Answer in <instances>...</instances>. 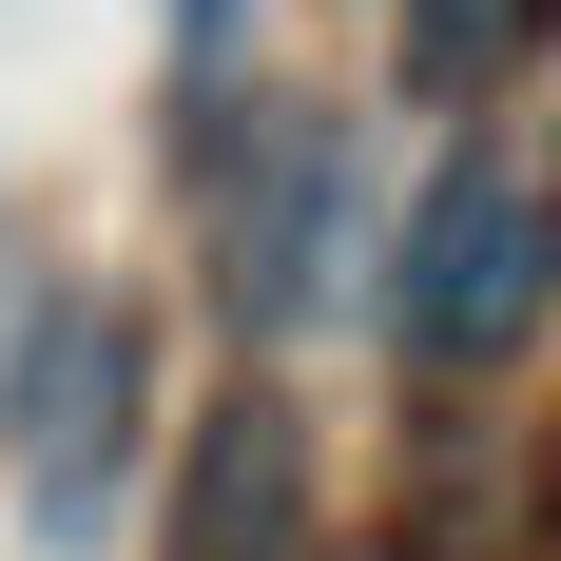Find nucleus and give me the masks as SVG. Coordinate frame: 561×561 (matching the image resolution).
<instances>
[{"instance_id": "1", "label": "nucleus", "mask_w": 561, "mask_h": 561, "mask_svg": "<svg viewBox=\"0 0 561 561\" xmlns=\"http://www.w3.org/2000/svg\"><path fill=\"white\" fill-rule=\"evenodd\" d=\"M348 272H368V194H348V136L330 116H252V156H232L214 194V290H232V330H330Z\"/></svg>"}, {"instance_id": "2", "label": "nucleus", "mask_w": 561, "mask_h": 561, "mask_svg": "<svg viewBox=\"0 0 561 561\" xmlns=\"http://www.w3.org/2000/svg\"><path fill=\"white\" fill-rule=\"evenodd\" d=\"M542 290H561V214L523 194V174L465 156L426 214H407V272H388V330L407 368H504L523 330H542Z\"/></svg>"}, {"instance_id": "3", "label": "nucleus", "mask_w": 561, "mask_h": 561, "mask_svg": "<svg viewBox=\"0 0 561 561\" xmlns=\"http://www.w3.org/2000/svg\"><path fill=\"white\" fill-rule=\"evenodd\" d=\"M136 388H156V348H136V310L116 290H78V310H39V368H20V542H98L116 465H136Z\"/></svg>"}, {"instance_id": "4", "label": "nucleus", "mask_w": 561, "mask_h": 561, "mask_svg": "<svg viewBox=\"0 0 561 561\" xmlns=\"http://www.w3.org/2000/svg\"><path fill=\"white\" fill-rule=\"evenodd\" d=\"M174 561H310V426L272 388L214 407V446H194V504H174Z\"/></svg>"}, {"instance_id": "5", "label": "nucleus", "mask_w": 561, "mask_h": 561, "mask_svg": "<svg viewBox=\"0 0 561 561\" xmlns=\"http://www.w3.org/2000/svg\"><path fill=\"white\" fill-rule=\"evenodd\" d=\"M542 20H561V0H407V78H426V98H484Z\"/></svg>"}, {"instance_id": "6", "label": "nucleus", "mask_w": 561, "mask_h": 561, "mask_svg": "<svg viewBox=\"0 0 561 561\" xmlns=\"http://www.w3.org/2000/svg\"><path fill=\"white\" fill-rule=\"evenodd\" d=\"M232 20H252V0H174V39H194V58H232Z\"/></svg>"}, {"instance_id": "7", "label": "nucleus", "mask_w": 561, "mask_h": 561, "mask_svg": "<svg viewBox=\"0 0 561 561\" xmlns=\"http://www.w3.org/2000/svg\"><path fill=\"white\" fill-rule=\"evenodd\" d=\"M330 561H407V542H330Z\"/></svg>"}]
</instances>
